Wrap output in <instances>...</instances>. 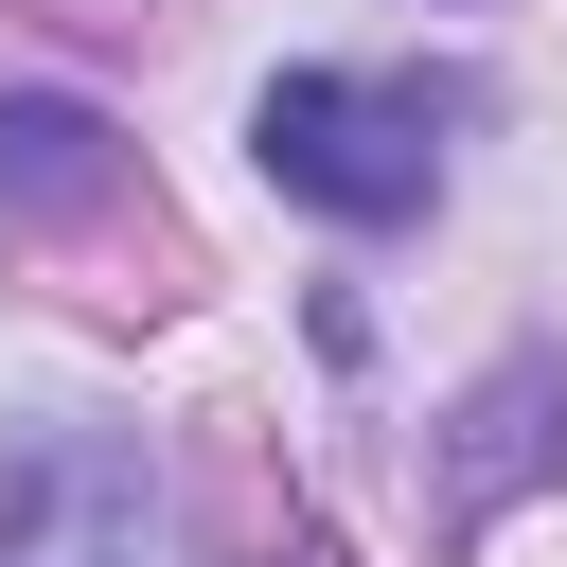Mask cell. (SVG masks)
Wrapping results in <instances>:
<instances>
[{
	"instance_id": "1",
	"label": "cell",
	"mask_w": 567,
	"mask_h": 567,
	"mask_svg": "<svg viewBox=\"0 0 567 567\" xmlns=\"http://www.w3.org/2000/svg\"><path fill=\"white\" fill-rule=\"evenodd\" d=\"M248 159H266L301 213H337V230L425 213V124H408L390 89H354V71H284V89L248 106Z\"/></svg>"
},
{
	"instance_id": "2",
	"label": "cell",
	"mask_w": 567,
	"mask_h": 567,
	"mask_svg": "<svg viewBox=\"0 0 567 567\" xmlns=\"http://www.w3.org/2000/svg\"><path fill=\"white\" fill-rule=\"evenodd\" d=\"M106 195V124L71 89H0V213H71Z\"/></svg>"
},
{
	"instance_id": "3",
	"label": "cell",
	"mask_w": 567,
	"mask_h": 567,
	"mask_svg": "<svg viewBox=\"0 0 567 567\" xmlns=\"http://www.w3.org/2000/svg\"><path fill=\"white\" fill-rule=\"evenodd\" d=\"M106 478H124L106 443H53V461L0 496V567H124V549L89 532V496H106Z\"/></svg>"
}]
</instances>
